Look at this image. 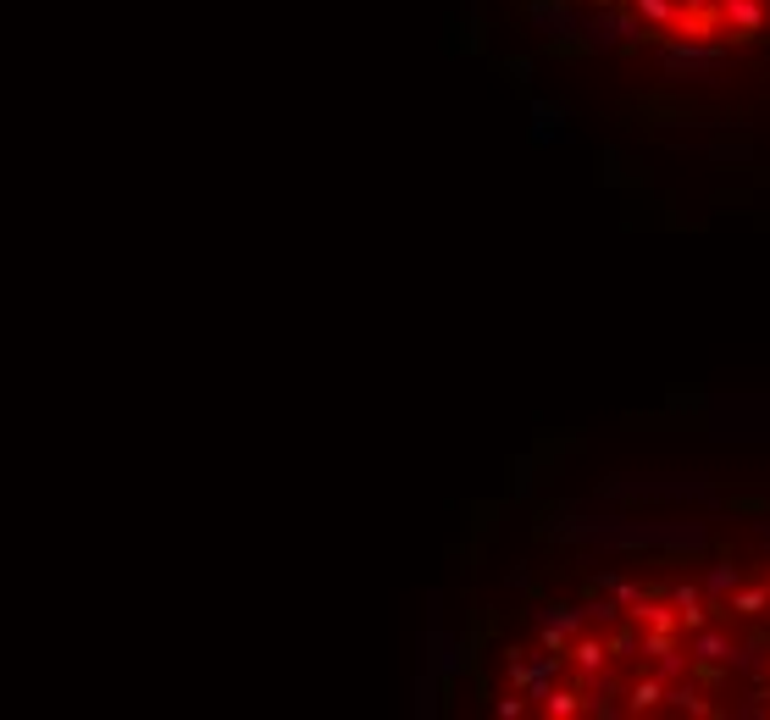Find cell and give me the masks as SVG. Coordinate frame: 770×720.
<instances>
[{
    "mask_svg": "<svg viewBox=\"0 0 770 720\" xmlns=\"http://www.w3.org/2000/svg\"><path fill=\"white\" fill-rule=\"evenodd\" d=\"M632 12H638L649 28H665V34H671L676 12H682V0H632Z\"/></svg>",
    "mask_w": 770,
    "mask_h": 720,
    "instance_id": "8fae6325",
    "label": "cell"
},
{
    "mask_svg": "<svg viewBox=\"0 0 770 720\" xmlns=\"http://www.w3.org/2000/svg\"><path fill=\"white\" fill-rule=\"evenodd\" d=\"M604 660H615L604 637H593V632H577V637H571V665H577L582 676H599Z\"/></svg>",
    "mask_w": 770,
    "mask_h": 720,
    "instance_id": "5b68a950",
    "label": "cell"
},
{
    "mask_svg": "<svg viewBox=\"0 0 770 720\" xmlns=\"http://www.w3.org/2000/svg\"><path fill=\"white\" fill-rule=\"evenodd\" d=\"M671 709H682V715H698V720H715V715H721V709H715L710 704V698H704V693H698V687H671Z\"/></svg>",
    "mask_w": 770,
    "mask_h": 720,
    "instance_id": "7c38bea8",
    "label": "cell"
},
{
    "mask_svg": "<svg viewBox=\"0 0 770 720\" xmlns=\"http://www.w3.org/2000/svg\"><path fill=\"white\" fill-rule=\"evenodd\" d=\"M704 593H710V610L726 615V593H737V565H710V576H704Z\"/></svg>",
    "mask_w": 770,
    "mask_h": 720,
    "instance_id": "9c48e42d",
    "label": "cell"
},
{
    "mask_svg": "<svg viewBox=\"0 0 770 720\" xmlns=\"http://www.w3.org/2000/svg\"><path fill=\"white\" fill-rule=\"evenodd\" d=\"M604 643H610V654H615V660H621V654H632V648H643V626H638V632H632V626H621V632H610V637H604Z\"/></svg>",
    "mask_w": 770,
    "mask_h": 720,
    "instance_id": "5bb4252c",
    "label": "cell"
},
{
    "mask_svg": "<svg viewBox=\"0 0 770 720\" xmlns=\"http://www.w3.org/2000/svg\"><path fill=\"white\" fill-rule=\"evenodd\" d=\"M610 593H615V604H621V610H632V604L649 599V588H638V582H610Z\"/></svg>",
    "mask_w": 770,
    "mask_h": 720,
    "instance_id": "2e32d148",
    "label": "cell"
},
{
    "mask_svg": "<svg viewBox=\"0 0 770 720\" xmlns=\"http://www.w3.org/2000/svg\"><path fill=\"white\" fill-rule=\"evenodd\" d=\"M721 12H726L732 39H759L765 34V6H759V0H721Z\"/></svg>",
    "mask_w": 770,
    "mask_h": 720,
    "instance_id": "277c9868",
    "label": "cell"
},
{
    "mask_svg": "<svg viewBox=\"0 0 770 720\" xmlns=\"http://www.w3.org/2000/svg\"><path fill=\"white\" fill-rule=\"evenodd\" d=\"M549 621H554V626H566L571 637L582 632V610H566V604H554V610H549Z\"/></svg>",
    "mask_w": 770,
    "mask_h": 720,
    "instance_id": "ac0fdd59",
    "label": "cell"
},
{
    "mask_svg": "<svg viewBox=\"0 0 770 720\" xmlns=\"http://www.w3.org/2000/svg\"><path fill=\"white\" fill-rule=\"evenodd\" d=\"M660 704H671V687H665L660 671H654V676H638V687L626 693V715H649V709H660Z\"/></svg>",
    "mask_w": 770,
    "mask_h": 720,
    "instance_id": "8992f818",
    "label": "cell"
},
{
    "mask_svg": "<svg viewBox=\"0 0 770 720\" xmlns=\"http://www.w3.org/2000/svg\"><path fill=\"white\" fill-rule=\"evenodd\" d=\"M632 621H638L643 632H671V637L687 632V621H682V610L671 604V593H649L643 604H632Z\"/></svg>",
    "mask_w": 770,
    "mask_h": 720,
    "instance_id": "7a4b0ae2",
    "label": "cell"
},
{
    "mask_svg": "<svg viewBox=\"0 0 770 720\" xmlns=\"http://www.w3.org/2000/svg\"><path fill=\"white\" fill-rule=\"evenodd\" d=\"M721 61V45H704V39H671L665 45V72L671 78H698Z\"/></svg>",
    "mask_w": 770,
    "mask_h": 720,
    "instance_id": "6da1fadb",
    "label": "cell"
},
{
    "mask_svg": "<svg viewBox=\"0 0 770 720\" xmlns=\"http://www.w3.org/2000/svg\"><path fill=\"white\" fill-rule=\"evenodd\" d=\"M560 122H566V111L560 106H549V100H538V133H532V139H549V128H560Z\"/></svg>",
    "mask_w": 770,
    "mask_h": 720,
    "instance_id": "9a60e30c",
    "label": "cell"
},
{
    "mask_svg": "<svg viewBox=\"0 0 770 720\" xmlns=\"http://www.w3.org/2000/svg\"><path fill=\"white\" fill-rule=\"evenodd\" d=\"M521 709H527V704H521V698H499V715H505V720H516Z\"/></svg>",
    "mask_w": 770,
    "mask_h": 720,
    "instance_id": "ffe728a7",
    "label": "cell"
},
{
    "mask_svg": "<svg viewBox=\"0 0 770 720\" xmlns=\"http://www.w3.org/2000/svg\"><path fill=\"white\" fill-rule=\"evenodd\" d=\"M682 6H721V0H682Z\"/></svg>",
    "mask_w": 770,
    "mask_h": 720,
    "instance_id": "44dd1931",
    "label": "cell"
},
{
    "mask_svg": "<svg viewBox=\"0 0 770 720\" xmlns=\"http://www.w3.org/2000/svg\"><path fill=\"white\" fill-rule=\"evenodd\" d=\"M770 610V588H737L732 599H726V615H737V621H754V615Z\"/></svg>",
    "mask_w": 770,
    "mask_h": 720,
    "instance_id": "30bf717a",
    "label": "cell"
},
{
    "mask_svg": "<svg viewBox=\"0 0 770 720\" xmlns=\"http://www.w3.org/2000/svg\"><path fill=\"white\" fill-rule=\"evenodd\" d=\"M721 28H726L721 6H682V12H676V23H671V34L676 39H715Z\"/></svg>",
    "mask_w": 770,
    "mask_h": 720,
    "instance_id": "3957f363",
    "label": "cell"
},
{
    "mask_svg": "<svg viewBox=\"0 0 770 720\" xmlns=\"http://www.w3.org/2000/svg\"><path fill=\"white\" fill-rule=\"evenodd\" d=\"M643 654L665 660V654H676V637H671V632H643Z\"/></svg>",
    "mask_w": 770,
    "mask_h": 720,
    "instance_id": "e0dca14e",
    "label": "cell"
},
{
    "mask_svg": "<svg viewBox=\"0 0 770 720\" xmlns=\"http://www.w3.org/2000/svg\"><path fill=\"white\" fill-rule=\"evenodd\" d=\"M687 654H693V660H737L743 648H732V637H726V632L704 626V632H687Z\"/></svg>",
    "mask_w": 770,
    "mask_h": 720,
    "instance_id": "52a82bcc",
    "label": "cell"
},
{
    "mask_svg": "<svg viewBox=\"0 0 770 720\" xmlns=\"http://www.w3.org/2000/svg\"><path fill=\"white\" fill-rule=\"evenodd\" d=\"M532 17H538V23H554L566 34V0H532Z\"/></svg>",
    "mask_w": 770,
    "mask_h": 720,
    "instance_id": "4fadbf2b",
    "label": "cell"
},
{
    "mask_svg": "<svg viewBox=\"0 0 770 720\" xmlns=\"http://www.w3.org/2000/svg\"><path fill=\"white\" fill-rule=\"evenodd\" d=\"M538 709L549 720H571V715H582V709H588V693H577V687H549V693L538 698Z\"/></svg>",
    "mask_w": 770,
    "mask_h": 720,
    "instance_id": "ba28073f",
    "label": "cell"
},
{
    "mask_svg": "<svg viewBox=\"0 0 770 720\" xmlns=\"http://www.w3.org/2000/svg\"><path fill=\"white\" fill-rule=\"evenodd\" d=\"M654 665H660V676H665V682H676V676L687 671V665H682V654H665V660H654Z\"/></svg>",
    "mask_w": 770,
    "mask_h": 720,
    "instance_id": "d6986e66",
    "label": "cell"
}]
</instances>
